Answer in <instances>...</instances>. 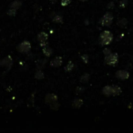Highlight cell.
Listing matches in <instances>:
<instances>
[{"instance_id": "obj_1", "label": "cell", "mask_w": 133, "mask_h": 133, "mask_svg": "<svg viewBox=\"0 0 133 133\" xmlns=\"http://www.w3.org/2000/svg\"><path fill=\"white\" fill-rule=\"evenodd\" d=\"M98 41L101 46H108L113 41V34L109 30H104L100 34Z\"/></svg>"}, {"instance_id": "obj_2", "label": "cell", "mask_w": 133, "mask_h": 133, "mask_svg": "<svg viewBox=\"0 0 133 133\" xmlns=\"http://www.w3.org/2000/svg\"><path fill=\"white\" fill-rule=\"evenodd\" d=\"M114 17L110 12H107L104 14V16L100 19V25L103 26H109L113 22Z\"/></svg>"}, {"instance_id": "obj_3", "label": "cell", "mask_w": 133, "mask_h": 133, "mask_svg": "<svg viewBox=\"0 0 133 133\" xmlns=\"http://www.w3.org/2000/svg\"><path fill=\"white\" fill-rule=\"evenodd\" d=\"M104 61L106 64L109 65V66H115L118 62V55L117 53H110L105 56Z\"/></svg>"}, {"instance_id": "obj_4", "label": "cell", "mask_w": 133, "mask_h": 133, "mask_svg": "<svg viewBox=\"0 0 133 133\" xmlns=\"http://www.w3.org/2000/svg\"><path fill=\"white\" fill-rule=\"evenodd\" d=\"M17 51L20 52V53H24V54H26L30 51L31 49V44H30L29 41L28 40H25L23 42H21L20 44L17 46Z\"/></svg>"}, {"instance_id": "obj_5", "label": "cell", "mask_w": 133, "mask_h": 133, "mask_svg": "<svg viewBox=\"0 0 133 133\" xmlns=\"http://www.w3.org/2000/svg\"><path fill=\"white\" fill-rule=\"evenodd\" d=\"M0 66H5L6 69H11V66H13V58L11 56H6L3 60L0 61Z\"/></svg>"}, {"instance_id": "obj_6", "label": "cell", "mask_w": 133, "mask_h": 133, "mask_svg": "<svg viewBox=\"0 0 133 133\" xmlns=\"http://www.w3.org/2000/svg\"><path fill=\"white\" fill-rule=\"evenodd\" d=\"M116 78H118V79H121V80H125L128 79L129 78V73L128 72L127 70H118L116 72Z\"/></svg>"}, {"instance_id": "obj_7", "label": "cell", "mask_w": 133, "mask_h": 133, "mask_svg": "<svg viewBox=\"0 0 133 133\" xmlns=\"http://www.w3.org/2000/svg\"><path fill=\"white\" fill-rule=\"evenodd\" d=\"M63 63V59L61 57H56L55 58H53L50 61V66L52 68H59V66L62 65Z\"/></svg>"}, {"instance_id": "obj_8", "label": "cell", "mask_w": 133, "mask_h": 133, "mask_svg": "<svg viewBox=\"0 0 133 133\" xmlns=\"http://www.w3.org/2000/svg\"><path fill=\"white\" fill-rule=\"evenodd\" d=\"M45 101H46V103L48 104V105H50V104L54 103V102H57V95L52 94V93H50V94H48L46 96V98H45Z\"/></svg>"}, {"instance_id": "obj_9", "label": "cell", "mask_w": 133, "mask_h": 133, "mask_svg": "<svg viewBox=\"0 0 133 133\" xmlns=\"http://www.w3.org/2000/svg\"><path fill=\"white\" fill-rule=\"evenodd\" d=\"M111 89H112V96H119L121 94L122 89L119 86L112 85L111 86Z\"/></svg>"}, {"instance_id": "obj_10", "label": "cell", "mask_w": 133, "mask_h": 133, "mask_svg": "<svg viewBox=\"0 0 133 133\" xmlns=\"http://www.w3.org/2000/svg\"><path fill=\"white\" fill-rule=\"evenodd\" d=\"M102 93H103L106 97L112 96V89H111V86H105V87L102 89Z\"/></svg>"}, {"instance_id": "obj_11", "label": "cell", "mask_w": 133, "mask_h": 133, "mask_svg": "<svg viewBox=\"0 0 133 133\" xmlns=\"http://www.w3.org/2000/svg\"><path fill=\"white\" fill-rule=\"evenodd\" d=\"M48 35L46 32H40V33L37 35V40L39 42H44V41H48Z\"/></svg>"}, {"instance_id": "obj_12", "label": "cell", "mask_w": 133, "mask_h": 133, "mask_svg": "<svg viewBox=\"0 0 133 133\" xmlns=\"http://www.w3.org/2000/svg\"><path fill=\"white\" fill-rule=\"evenodd\" d=\"M83 105V100L81 98H75L72 102V107L75 109H78Z\"/></svg>"}, {"instance_id": "obj_13", "label": "cell", "mask_w": 133, "mask_h": 133, "mask_svg": "<svg viewBox=\"0 0 133 133\" xmlns=\"http://www.w3.org/2000/svg\"><path fill=\"white\" fill-rule=\"evenodd\" d=\"M42 51L46 57H50V56L53 54V49L51 48H49L48 46H46L44 48H42Z\"/></svg>"}, {"instance_id": "obj_14", "label": "cell", "mask_w": 133, "mask_h": 133, "mask_svg": "<svg viewBox=\"0 0 133 133\" xmlns=\"http://www.w3.org/2000/svg\"><path fill=\"white\" fill-rule=\"evenodd\" d=\"M21 6H22V2L20 0H15L10 4V8H14V9L17 10L19 8H21Z\"/></svg>"}, {"instance_id": "obj_15", "label": "cell", "mask_w": 133, "mask_h": 133, "mask_svg": "<svg viewBox=\"0 0 133 133\" xmlns=\"http://www.w3.org/2000/svg\"><path fill=\"white\" fill-rule=\"evenodd\" d=\"M52 21L57 24H62L63 23V17L60 15H55L52 17Z\"/></svg>"}, {"instance_id": "obj_16", "label": "cell", "mask_w": 133, "mask_h": 133, "mask_svg": "<svg viewBox=\"0 0 133 133\" xmlns=\"http://www.w3.org/2000/svg\"><path fill=\"white\" fill-rule=\"evenodd\" d=\"M74 63L72 62V61H69V63H68V65H66V66H65V71L66 72H70V71H72L73 69H74Z\"/></svg>"}, {"instance_id": "obj_17", "label": "cell", "mask_w": 133, "mask_h": 133, "mask_svg": "<svg viewBox=\"0 0 133 133\" xmlns=\"http://www.w3.org/2000/svg\"><path fill=\"white\" fill-rule=\"evenodd\" d=\"M35 78L37 79H44L45 78V74L43 73V71L41 69H37V71L35 73Z\"/></svg>"}, {"instance_id": "obj_18", "label": "cell", "mask_w": 133, "mask_h": 133, "mask_svg": "<svg viewBox=\"0 0 133 133\" xmlns=\"http://www.w3.org/2000/svg\"><path fill=\"white\" fill-rule=\"evenodd\" d=\"M127 24H128V19L124 18V17L119 19V20L118 21V23H117V25H118L119 28H125V26H127Z\"/></svg>"}, {"instance_id": "obj_19", "label": "cell", "mask_w": 133, "mask_h": 133, "mask_svg": "<svg viewBox=\"0 0 133 133\" xmlns=\"http://www.w3.org/2000/svg\"><path fill=\"white\" fill-rule=\"evenodd\" d=\"M46 59H39L37 62V68L38 69H42L43 66L46 65Z\"/></svg>"}, {"instance_id": "obj_20", "label": "cell", "mask_w": 133, "mask_h": 133, "mask_svg": "<svg viewBox=\"0 0 133 133\" xmlns=\"http://www.w3.org/2000/svg\"><path fill=\"white\" fill-rule=\"evenodd\" d=\"M89 78H90V76H89V74H84L81 76V78H80V82L81 83H87V82H89Z\"/></svg>"}, {"instance_id": "obj_21", "label": "cell", "mask_w": 133, "mask_h": 133, "mask_svg": "<svg viewBox=\"0 0 133 133\" xmlns=\"http://www.w3.org/2000/svg\"><path fill=\"white\" fill-rule=\"evenodd\" d=\"M6 14H8L9 17H15V16L17 15V9L9 8V9L8 10V12H6Z\"/></svg>"}, {"instance_id": "obj_22", "label": "cell", "mask_w": 133, "mask_h": 133, "mask_svg": "<svg viewBox=\"0 0 133 133\" xmlns=\"http://www.w3.org/2000/svg\"><path fill=\"white\" fill-rule=\"evenodd\" d=\"M50 108H51L53 110H57V109L59 108V104L57 103V102H54V103H52V104H50Z\"/></svg>"}, {"instance_id": "obj_23", "label": "cell", "mask_w": 133, "mask_h": 133, "mask_svg": "<svg viewBox=\"0 0 133 133\" xmlns=\"http://www.w3.org/2000/svg\"><path fill=\"white\" fill-rule=\"evenodd\" d=\"M71 0H60V5L62 6H66L70 4Z\"/></svg>"}, {"instance_id": "obj_24", "label": "cell", "mask_w": 133, "mask_h": 133, "mask_svg": "<svg viewBox=\"0 0 133 133\" xmlns=\"http://www.w3.org/2000/svg\"><path fill=\"white\" fill-rule=\"evenodd\" d=\"M128 5V0H121L119 2V6L121 8H125Z\"/></svg>"}, {"instance_id": "obj_25", "label": "cell", "mask_w": 133, "mask_h": 133, "mask_svg": "<svg viewBox=\"0 0 133 133\" xmlns=\"http://www.w3.org/2000/svg\"><path fill=\"white\" fill-rule=\"evenodd\" d=\"M81 59H82V61H83L84 63H89V56L88 55H86V54H84V55H82L81 56Z\"/></svg>"}, {"instance_id": "obj_26", "label": "cell", "mask_w": 133, "mask_h": 133, "mask_svg": "<svg viewBox=\"0 0 133 133\" xmlns=\"http://www.w3.org/2000/svg\"><path fill=\"white\" fill-rule=\"evenodd\" d=\"M110 53H112V52H111V49H110V48H104V49H103V54H104L105 56L109 55V54H110Z\"/></svg>"}, {"instance_id": "obj_27", "label": "cell", "mask_w": 133, "mask_h": 133, "mask_svg": "<svg viewBox=\"0 0 133 133\" xmlns=\"http://www.w3.org/2000/svg\"><path fill=\"white\" fill-rule=\"evenodd\" d=\"M114 6H115V4H114V2H109V4H108V6H107V8L108 9H113L114 8Z\"/></svg>"}, {"instance_id": "obj_28", "label": "cell", "mask_w": 133, "mask_h": 133, "mask_svg": "<svg viewBox=\"0 0 133 133\" xmlns=\"http://www.w3.org/2000/svg\"><path fill=\"white\" fill-rule=\"evenodd\" d=\"M84 88H80V87H78L77 88V90H76V92H77V94H79L80 92H83L84 91Z\"/></svg>"}, {"instance_id": "obj_29", "label": "cell", "mask_w": 133, "mask_h": 133, "mask_svg": "<svg viewBox=\"0 0 133 133\" xmlns=\"http://www.w3.org/2000/svg\"><path fill=\"white\" fill-rule=\"evenodd\" d=\"M39 45H40L41 48H44V46H48V41H44V42H39Z\"/></svg>"}, {"instance_id": "obj_30", "label": "cell", "mask_w": 133, "mask_h": 133, "mask_svg": "<svg viewBox=\"0 0 133 133\" xmlns=\"http://www.w3.org/2000/svg\"><path fill=\"white\" fill-rule=\"evenodd\" d=\"M57 0H49V2L51 3V4H56L57 3Z\"/></svg>"}, {"instance_id": "obj_31", "label": "cell", "mask_w": 133, "mask_h": 133, "mask_svg": "<svg viewBox=\"0 0 133 133\" xmlns=\"http://www.w3.org/2000/svg\"><path fill=\"white\" fill-rule=\"evenodd\" d=\"M79 1H81V2H86L87 0H79Z\"/></svg>"}]
</instances>
